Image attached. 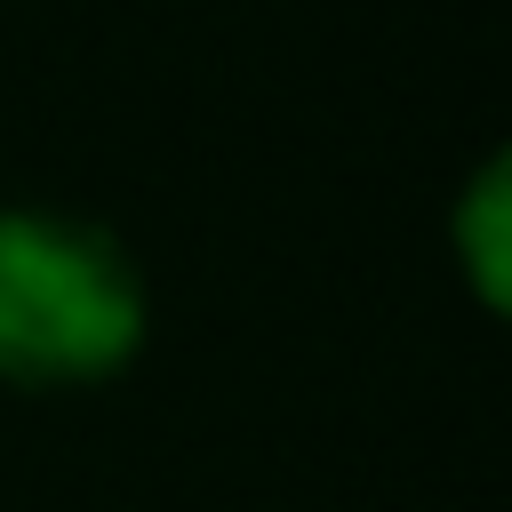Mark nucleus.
<instances>
[{
    "label": "nucleus",
    "instance_id": "nucleus-1",
    "mask_svg": "<svg viewBox=\"0 0 512 512\" xmlns=\"http://www.w3.org/2000/svg\"><path fill=\"white\" fill-rule=\"evenodd\" d=\"M144 336V288L120 240L48 208H0V376L88 384Z\"/></svg>",
    "mask_w": 512,
    "mask_h": 512
},
{
    "label": "nucleus",
    "instance_id": "nucleus-2",
    "mask_svg": "<svg viewBox=\"0 0 512 512\" xmlns=\"http://www.w3.org/2000/svg\"><path fill=\"white\" fill-rule=\"evenodd\" d=\"M456 248H464V272L488 304H504V160H488L456 208Z\"/></svg>",
    "mask_w": 512,
    "mask_h": 512
}]
</instances>
